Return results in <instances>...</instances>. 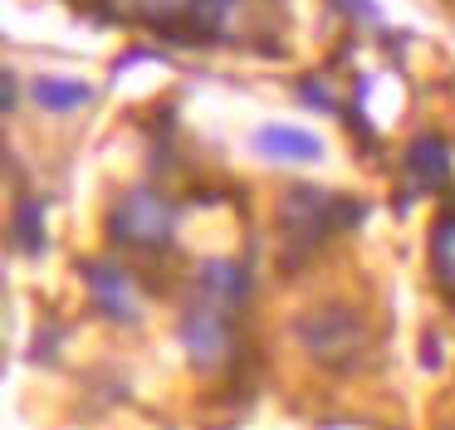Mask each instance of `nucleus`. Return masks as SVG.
Wrapping results in <instances>:
<instances>
[{"instance_id":"8","label":"nucleus","mask_w":455,"mask_h":430,"mask_svg":"<svg viewBox=\"0 0 455 430\" xmlns=\"http://www.w3.org/2000/svg\"><path fill=\"white\" fill-rule=\"evenodd\" d=\"M255 152L275 156V162H318V156H323V137L308 132V127L269 123L255 132Z\"/></svg>"},{"instance_id":"13","label":"nucleus","mask_w":455,"mask_h":430,"mask_svg":"<svg viewBox=\"0 0 455 430\" xmlns=\"http://www.w3.org/2000/svg\"><path fill=\"white\" fill-rule=\"evenodd\" d=\"M15 103H20V74L5 68V113H15Z\"/></svg>"},{"instance_id":"14","label":"nucleus","mask_w":455,"mask_h":430,"mask_svg":"<svg viewBox=\"0 0 455 430\" xmlns=\"http://www.w3.org/2000/svg\"><path fill=\"white\" fill-rule=\"evenodd\" d=\"M196 5H220V10H226V0H196Z\"/></svg>"},{"instance_id":"2","label":"nucleus","mask_w":455,"mask_h":430,"mask_svg":"<svg viewBox=\"0 0 455 430\" xmlns=\"http://www.w3.org/2000/svg\"><path fill=\"white\" fill-rule=\"evenodd\" d=\"M357 215L363 211L347 205V195H328L318 186H289L279 195V235H284L289 250H299V259L308 250H318L338 225H353Z\"/></svg>"},{"instance_id":"3","label":"nucleus","mask_w":455,"mask_h":430,"mask_svg":"<svg viewBox=\"0 0 455 430\" xmlns=\"http://www.w3.org/2000/svg\"><path fill=\"white\" fill-rule=\"evenodd\" d=\"M177 235V205L167 195H157L152 186H132L113 201L108 211V240L118 250H142V254H162Z\"/></svg>"},{"instance_id":"1","label":"nucleus","mask_w":455,"mask_h":430,"mask_svg":"<svg viewBox=\"0 0 455 430\" xmlns=\"http://www.w3.org/2000/svg\"><path fill=\"white\" fill-rule=\"evenodd\" d=\"M294 342L328 371H353L367 357V322L347 303H314L294 318Z\"/></svg>"},{"instance_id":"12","label":"nucleus","mask_w":455,"mask_h":430,"mask_svg":"<svg viewBox=\"0 0 455 430\" xmlns=\"http://www.w3.org/2000/svg\"><path fill=\"white\" fill-rule=\"evenodd\" d=\"M299 93H304L314 108H333V98H328L323 88H318V78H304V84H299Z\"/></svg>"},{"instance_id":"6","label":"nucleus","mask_w":455,"mask_h":430,"mask_svg":"<svg viewBox=\"0 0 455 430\" xmlns=\"http://www.w3.org/2000/svg\"><path fill=\"white\" fill-rule=\"evenodd\" d=\"M196 299L216 303V308H235V303H245L250 299V269L240 259H201Z\"/></svg>"},{"instance_id":"11","label":"nucleus","mask_w":455,"mask_h":430,"mask_svg":"<svg viewBox=\"0 0 455 430\" xmlns=\"http://www.w3.org/2000/svg\"><path fill=\"white\" fill-rule=\"evenodd\" d=\"M15 244L25 254H40L44 250V205L35 195H20V211H15Z\"/></svg>"},{"instance_id":"9","label":"nucleus","mask_w":455,"mask_h":430,"mask_svg":"<svg viewBox=\"0 0 455 430\" xmlns=\"http://www.w3.org/2000/svg\"><path fill=\"white\" fill-rule=\"evenodd\" d=\"M30 98L44 108V113H74V108H84L93 98V84H84V78H60V74H44L30 84Z\"/></svg>"},{"instance_id":"7","label":"nucleus","mask_w":455,"mask_h":430,"mask_svg":"<svg viewBox=\"0 0 455 430\" xmlns=\"http://www.w3.org/2000/svg\"><path fill=\"white\" fill-rule=\"evenodd\" d=\"M455 171V152L441 132H421L411 147H406V176H411L421 191H441Z\"/></svg>"},{"instance_id":"10","label":"nucleus","mask_w":455,"mask_h":430,"mask_svg":"<svg viewBox=\"0 0 455 430\" xmlns=\"http://www.w3.org/2000/svg\"><path fill=\"white\" fill-rule=\"evenodd\" d=\"M431 269L445 283V293L455 299V215L435 220V230H431Z\"/></svg>"},{"instance_id":"5","label":"nucleus","mask_w":455,"mask_h":430,"mask_svg":"<svg viewBox=\"0 0 455 430\" xmlns=\"http://www.w3.org/2000/svg\"><path fill=\"white\" fill-rule=\"evenodd\" d=\"M79 274H84V283H89V299H93V308H99L103 318L123 322V328L138 322V283H132V274L123 269V264L84 259Z\"/></svg>"},{"instance_id":"4","label":"nucleus","mask_w":455,"mask_h":430,"mask_svg":"<svg viewBox=\"0 0 455 430\" xmlns=\"http://www.w3.org/2000/svg\"><path fill=\"white\" fill-rule=\"evenodd\" d=\"M181 347H187L191 367L196 371H216L230 362V352H235V318H230V308H216V303L196 299L187 313H181Z\"/></svg>"}]
</instances>
